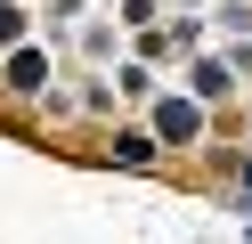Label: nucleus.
Instances as JSON below:
<instances>
[{"mask_svg":"<svg viewBox=\"0 0 252 244\" xmlns=\"http://www.w3.org/2000/svg\"><path fill=\"white\" fill-rule=\"evenodd\" d=\"M163 139H195V106H163Z\"/></svg>","mask_w":252,"mask_h":244,"instance_id":"obj_1","label":"nucleus"}]
</instances>
